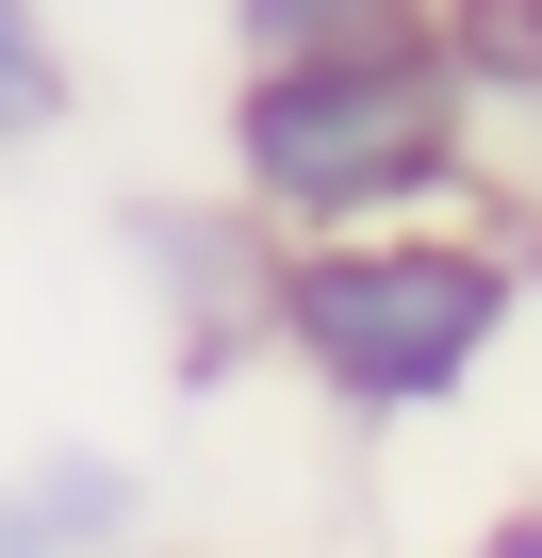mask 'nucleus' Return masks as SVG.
Instances as JSON below:
<instances>
[{"label": "nucleus", "instance_id": "f257e3e1", "mask_svg": "<svg viewBox=\"0 0 542 558\" xmlns=\"http://www.w3.org/2000/svg\"><path fill=\"white\" fill-rule=\"evenodd\" d=\"M526 296H542L526 230H460V214L297 230L280 279H263V362H297L346 427H427V411H460L493 378Z\"/></svg>", "mask_w": 542, "mask_h": 558}, {"label": "nucleus", "instance_id": "f03ea898", "mask_svg": "<svg viewBox=\"0 0 542 558\" xmlns=\"http://www.w3.org/2000/svg\"><path fill=\"white\" fill-rule=\"evenodd\" d=\"M214 165L263 230H378V214H460L477 197V99L444 34H362V50H280L230 66Z\"/></svg>", "mask_w": 542, "mask_h": 558}, {"label": "nucleus", "instance_id": "7ed1b4c3", "mask_svg": "<svg viewBox=\"0 0 542 558\" xmlns=\"http://www.w3.org/2000/svg\"><path fill=\"white\" fill-rule=\"evenodd\" d=\"M116 263L148 279L181 395H214L230 362H263V279H280V230H263L230 181H214V197H132V214H116Z\"/></svg>", "mask_w": 542, "mask_h": 558}, {"label": "nucleus", "instance_id": "20e7f679", "mask_svg": "<svg viewBox=\"0 0 542 558\" xmlns=\"http://www.w3.org/2000/svg\"><path fill=\"white\" fill-rule=\"evenodd\" d=\"M148 525V476L116 444H34L0 460V558H116Z\"/></svg>", "mask_w": 542, "mask_h": 558}, {"label": "nucleus", "instance_id": "39448f33", "mask_svg": "<svg viewBox=\"0 0 542 558\" xmlns=\"http://www.w3.org/2000/svg\"><path fill=\"white\" fill-rule=\"evenodd\" d=\"M427 34H444L477 132H493V116H542V0H427Z\"/></svg>", "mask_w": 542, "mask_h": 558}, {"label": "nucleus", "instance_id": "423d86ee", "mask_svg": "<svg viewBox=\"0 0 542 558\" xmlns=\"http://www.w3.org/2000/svg\"><path fill=\"white\" fill-rule=\"evenodd\" d=\"M83 116V50H67V17L50 0H0V148H50Z\"/></svg>", "mask_w": 542, "mask_h": 558}, {"label": "nucleus", "instance_id": "0eeeda50", "mask_svg": "<svg viewBox=\"0 0 542 558\" xmlns=\"http://www.w3.org/2000/svg\"><path fill=\"white\" fill-rule=\"evenodd\" d=\"M230 66H280V50H362V34H427V0H214Z\"/></svg>", "mask_w": 542, "mask_h": 558}, {"label": "nucleus", "instance_id": "6e6552de", "mask_svg": "<svg viewBox=\"0 0 542 558\" xmlns=\"http://www.w3.org/2000/svg\"><path fill=\"white\" fill-rule=\"evenodd\" d=\"M460 558H542V493H526V509H493V525H477Z\"/></svg>", "mask_w": 542, "mask_h": 558}, {"label": "nucleus", "instance_id": "1a4fd4ad", "mask_svg": "<svg viewBox=\"0 0 542 558\" xmlns=\"http://www.w3.org/2000/svg\"><path fill=\"white\" fill-rule=\"evenodd\" d=\"M116 558H148V542H116Z\"/></svg>", "mask_w": 542, "mask_h": 558}]
</instances>
